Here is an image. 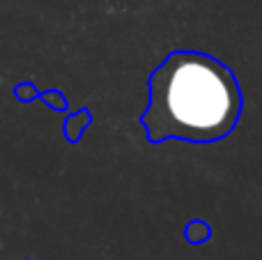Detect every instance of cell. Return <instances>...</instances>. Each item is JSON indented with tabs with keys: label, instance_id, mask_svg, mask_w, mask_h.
<instances>
[{
	"label": "cell",
	"instance_id": "obj_1",
	"mask_svg": "<svg viewBox=\"0 0 262 260\" xmlns=\"http://www.w3.org/2000/svg\"><path fill=\"white\" fill-rule=\"evenodd\" d=\"M149 99L140 115L149 143L186 141L207 145L237 129L244 97L235 72L203 51H170L152 69Z\"/></svg>",
	"mask_w": 262,
	"mask_h": 260
},
{
	"label": "cell",
	"instance_id": "obj_2",
	"mask_svg": "<svg viewBox=\"0 0 262 260\" xmlns=\"http://www.w3.org/2000/svg\"><path fill=\"white\" fill-rule=\"evenodd\" d=\"M92 122V113L88 109H81L76 113H72L67 120H64V127H62V134L69 143H78L88 127Z\"/></svg>",
	"mask_w": 262,
	"mask_h": 260
},
{
	"label": "cell",
	"instance_id": "obj_3",
	"mask_svg": "<svg viewBox=\"0 0 262 260\" xmlns=\"http://www.w3.org/2000/svg\"><path fill=\"white\" fill-rule=\"evenodd\" d=\"M207 237H209V226L205 224V221L195 219V221H191V224L186 226V240H189L191 244H200V242H205Z\"/></svg>",
	"mask_w": 262,
	"mask_h": 260
},
{
	"label": "cell",
	"instance_id": "obj_4",
	"mask_svg": "<svg viewBox=\"0 0 262 260\" xmlns=\"http://www.w3.org/2000/svg\"><path fill=\"white\" fill-rule=\"evenodd\" d=\"M39 99L44 101L49 109H53V111H67V99H64L62 92H58V90L39 92Z\"/></svg>",
	"mask_w": 262,
	"mask_h": 260
},
{
	"label": "cell",
	"instance_id": "obj_5",
	"mask_svg": "<svg viewBox=\"0 0 262 260\" xmlns=\"http://www.w3.org/2000/svg\"><path fill=\"white\" fill-rule=\"evenodd\" d=\"M14 97L21 101H32V99H39V90L32 83H18L14 88Z\"/></svg>",
	"mask_w": 262,
	"mask_h": 260
}]
</instances>
